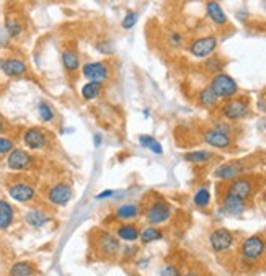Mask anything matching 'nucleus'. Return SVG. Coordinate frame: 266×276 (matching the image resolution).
Returning a JSON list of instances; mask_svg holds the SVG:
<instances>
[{"mask_svg": "<svg viewBox=\"0 0 266 276\" xmlns=\"http://www.w3.org/2000/svg\"><path fill=\"white\" fill-rule=\"evenodd\" d=\"M222 66H224V62H221L219 59H207L206 61V69L211 72V74H221V69H222Z\"/></svg>", "mask_w": 266, "mask_h": 276, "instance_id": "nucleus-32", "label": "nucleus"}, {"mask_svg": "<svg viewBox=\"0 0 266 276\" xmlns=\"http://www.w3.org/2000/svg\"><path fill=\"white\" fill-rule=\"evenodd\" d=\"M185 276H198V275L196 273H186Z\"/></svg>", "mask_w": 266, "mask_h": 276, "instance_id": "nucleus-44", "label": "nucleus"}, {"mask_svg": "<svg viewBox=\"0 0 266 276\" xmlns=\"http://www.w3.org/2000/svg\"><path fill=\"white\" fill-rule=\"evenodd\" d=\"M101 144V136L100 134H95V147H98Z\"/></svg>", "mask_w": 266, "mask_h": 276, "instance_id": "nucleus-42", "label": "nucleus"}, {"mask_svg": "<svg viewBox=\"0 0 266 276\" xmlns=\"http://www.w3.org/2000/svg\"><path fill=\"white\" fill-rule=\"evenodd\" d=\"M198 100H200V103L202 106H207V108H212V106L217 105V101L219 98L214 95V92H212L209 87H206V89H202L200 92V95H198Z\"/></svg>", "mask_w": 266, "mask_h": 276, "instance_id": "nucleus-25", "label": "nucleus"}, {"mask_svg": "<svg viewBox=\"0 0 266 276\" xmlns=\"http://www.w3.org/2000/svg\"><path fill=\"white\" fill-rule=\"evenodd\" d=\"M100 92H101V84H98V82H87L82 87V96L85 100H95L100 95Z\"/></svg>", "mask_w": 266, "mask_h": 276, "instance_id": "nucleus-26", "label": "nucleus"}, {"mask_svg": "<svg viewBox=\"0 0 266 276\" xmlns=\"http://www.w3.org/2000/svg\"><path fill=\"white\" fill-rule=\"evenodd\" d=\"M209 242H211V247L216 252H227L229 249H232V245H234V235H232L230 230L222 229L221 227V229L212 230Z\"/></svg>", "mask_w": 266, "mask_h": 276, "instance_id": "nucleus-9", "label": "nucleus"}, {"mask_svg": "<svg viewBox=\"0 0 266 276\" xmlns=\"http://www.w3.org/2000/svg\"><path fill=\"white\" fill-rule=\"evenodd\" d=\"M5 31L8 38H17L22 33V25L17 20H13V18H8L5 23Z\"/></svg>", "mask_w": 266, "mask_h": 276, "instance_id": "nucleus-30", "label": "nucleus"}, {"mask_svg": "<svg viewBox=\"0 0 266 276\" xmlns=\"http://www.w3.org/2000/svg\"><path fill=\"white\" fill-rule=\"evenodd\" d=\"M8 195L18 203H28L36 196V191L35 188L26 185V183H15L8 188Z\"/></svg>", "mask_w": 266, "mask_h": 276, "instance_id": "nucleus-13", "label": "nucleus"}, {"mask_svg": "<svg viewBox=\"0 0 266 276\" xmlns=\"http://www.w3.org/2000/svg\"><path fill=\"white\" fill-rule=\"evenodd\" d=\"M258 108H260V111L266 113V93H263V95L260 96V100H258Z\"/></svg>", "mask_w": 266, "mask_h": 276, "instance_id": "nucleus-38", "label": "nucleus"}, {"mask_svg": "<svg viewBox=\"0 0 266 276\" xmlns=\"http://www.w3.org/2000/svg\"><path fill=\"white\" fill-rule=\"evenodd\" d=\"M2 70L7 77H18L26 72V64L17 57H8L2 62Z\"/></svg>", "mask_w": 266, "mask_h": 276, "instance_id": "nucleus-16", "label": "nucleus"}, {"mask_svg": "<svg viewBox=\"0 0 266 276\" xmlns=\"http://www.w3.org/2000/svg\"><path fill=\"white\" fill-rule=\"evenodd\" d=\"M202 139H204L206 144H209L211 147H216V149H225V147H229L232 142L229 134L219 133V131H216V129L206 131L204 136H202Z\"/></svg>", "mask_w": 266, "mask_h": 276, "instance_id": "nucleus-14", "label": "nucleus"}, {"mask_svg": "<svg viewBox=\"0 0 266 276\" xmlns=\"http://www.w3.org/2000/svg\"><path fill=\"white\" fill-rule=\"evenodd\" d=\"M154 141H155V139H154L152 136H147V134L139 136V142H141V146L146 147V149H149V146H151Z\"/></svg>", "mask_w": 266, "mask_h": 276, "instance_id": "nucleus-36", "label": "nucleus"}, {"mask_svg": "<svg viewBox=\"0 0 266 276\" xmlns=\"http://www.w3.org/2000/svg\"><path fill=\"white\" fill-rule=\"evenodd\" d=\"M251 193H253V182L246 177H239L229 183V188H227L225 195L240 198V200L245 201L251 196Z\"/></svg>", "mask_w": 266, "mask_h": 276, "instance_id": "nucleus-5", "label": "nucleus"}, {"mask_svg": "<svg viewBox=\"0 0 266 276\" xmlns=\"http://www.w3.org/2000/svg\"><path fill=\"white\" fill-rule=\"evenodd\" d=\"M209 89L214 92L217 98H232L239 92V85L229 74L221 72V74H216L212 77Z\"/></svg>", "mask_w": 266, "mask_h": 276, "instance_id": "nucleus-1", "label": "nucleus"}, {"mask_svg": "<svg viewBox=\"0 0 266 276\" xmlns=\"http://www.w3.org/2000/svg\"><path fill=\"white\" fill-rule=\"evenodd\" d=\"M221 113L225 119H230V121L244 119L250 115V105H248V101L244 98H230L222 106Z\"/></svg>", "mask_w": 266, "mask_h": 276, "instance_id": "nucleus-2", "label": "nucleus"}, {"mask_svg": "<svg viewBox=\"0 0 266 276\" xmlns=\"http://www.w3.org/2000/svg\"><path fill=\"white\" fill-rule=\"evenodd\" d=\"M263 200H265V203H266V191L263 193Z\"/></svg>", "mask_w": 266, "mask_h": 276, "instance_id": "nucleus-45", "label": "nucleus"}, {"mask_svg": "<svg viewBox=\"0 0 266 276\" xmlns=\"http://www.w3.org/2000/svg\"><path fill=\"white\" fill-rule=\"evenodd\" d=\"M137 20H139L137 12H129L128 15L124 17V20H123V28H126V30H129V28H133L134 25H136Z\"/></svg>", "mask_w": 266, "mask_h": 276, "instance_id": "nucleus-33", "label": "nucleus"}, {"mask_svg": "<svg viewBox=\"0 0 266 276\" xmlns=\"http://www.w3.org/2000/svg\"><path fill=\"white\" fill-rule=\"evenodd\" d=\"M35 266L30 261H18L10 268V276H33Z\"/></svg>", "mask_w": 266, "mask_h": 276, "instance_id": "nucleus-23", "label": "nucleus"}, {"mask_svg": "<svg viewBox=\"0 0 266 276\" xmlns=\"http://www.w3.org/2000/svg\"><path fill=\"white\" fill-rule=\"evenodd\" d=\"M114 191L113 190H105L103 193H100V195H96V200H105V198H110L113 196Z\"/></svg>", "mask_w": 266, "mask_h": 276, "instance_id": "nucleus-39", "label": "nucleus"}, {"mask_svg": "<svg viewBox=\"0 0 266 276\" xmlns=\"http://www.w3.org/2000/svg\"><path fill=\"white\" fill-rule=\"evenodd\" d=\"M25 221H26L28 226L40 229V227L46 226L47 222H49V217H47L46 212H43L40 209H31V211H28L25 214Z\"/></svg>", "mask_w": 266, "mask_h": 276, "instance_id": "nucleus-19", "label": "nucleus"}, {"mask_svg": "<svg viewBox=\"0 0 266 276\" xmlns=\"http://www.w3.org/2000/svg\"><path fill=\"white\" fill-rule=\"evenodd\" d=\"M139 237H141L142 244H151V242L160 240L163 235H162V230H158L157 227H146V229L139 234Z\"/></svg>", "mask_w": 266, "mask_h": 276, "instance_id": "nucleus-28", "label": "nucleus"}, {"mask_svg": "<svg viewBox=\"0 0 266 276\" xmlns=\"http://www.w3.org/2000/svg\"><path fill=\"white\" fill-rule=\"evenodd\" d=\"M170 40L173 41V45H175V46H180L181 41H183V38L180 35H177V33H173V35L170 36Z\"/></svg>", "mask_w": 266, "mask_h": 276, "instance_id": "nucleus-40", "label": "nucleus"}, {"mask_svg": "<svg viewBox=\"0 0 266 276\" xmlns=\"http://www.w3.org/2000/svg\"><path fill=\"white\" fill-rule=\"evenodd\" d=\"M222 207H224V211L227 214L240 216V214H244V211H245V201L240 200V198L225 195L224 200H222Z\"/></svg>", "mask_w": 266, "mask_h": 276, "instance_id": "nucleus-17", "label": "nucleus"}, {"mask_svg": "<svg viewBox=\"0 0 266 276\" xmlns=\"http://www.w3.org/2000/svg\"><path fill=\"white\" fill-rule=\"evenodd\" d=\"M244 170L245 168L240 163H225V165L216 168L214 177L219 178V180H235L244 173Z\"/></svg>", "mask_w": 266, "mask_h": 276, "instance_id": "nucleus-15", "label": "nucleus"}, {"mask_svg": "<svg viewBox=\"0 0 266 276\" xmlns=\"http://www.w3.org/2000/svg\"><path fill=\"white\" fill-rule=\"evenodd\" d=\"M149 151H152V154H155V156H160V154L163 152V149L160 146V142L158 141H154L151 146H149Z\"/></svg>", "mask_w": 266, "mask_h": 276, "instance_id": "nucleus-37", "label": "nucleus"}, {"mask_svg": "<svg viewBox=\"0 0 266 276\" xmlns=\"http://www.w3.org/2000/svg\"><path fill=\"white\" fill-rule=\"evenodd\" d=\"M23 142H25V146L28 149H31V151H38V149H43L46 146L47 138L41 129L30 128L28 131H25V134H23Z\"/></svg>", "mask_w": 266, "mask_h": 276, "instance_id": "nucleus-12", "label": "nucleus"}, {"mask_svg": "<svg viewBox=\"0 0 266 276\" xmlns=\"http://www.w3.org/2000/svg\"><path fill=\"white\" fill-rule=\"evenodd\" d=\"M62 64H64V67L69 72H74L79 69L80 66V59H79V54H77L75 51H70L67 49L62 52Z\"/></svg>", "mask_w": 266, "mask_h": 276, "instance_id": "nucleus-22", "label": "nucleus"}, {"mask_svg": "<svg viewBox=\"0 0 266 276\" xmlns=\"http://www.w3.org/2000/svg\"><path fill=\"white\" fill-rule=\"evenodd\" d=\"M266 250V242L263 237L260 235H251L248 239L244 240L242 244V255L246 260H258Z\"/></svg>", "mask_w": 266, "mask_h": 276, "instance_id": "nucleus-4", "label": "nucleus"}, {"mask_svg": "<svg viewBox=\"0 0 266 276\" xmlns=\"http://www.w3.org/2000/svg\"><path fill=\"white\" fill-rule=\"evenodd\" d=\"M82 74H84L85 79H89L90 82L103 84V82L110 77V69L105 62H89V64L84 66Z\"/></svg>", "mask_w": 266, "mask_h": 276, "instance_id": "nucleus-8", "label": "nucleus"}, {"mask_svg": "<svg viewBox=\"0 0 266 276\" xmlns=\"http://www.w3.org/2000/svg\"><path fill=\"white\" fill-rule=\"evenodd\" d=\"M193 201H195L196 206L206 207L207 205H209V201H211V191H209V188H207V186L198 188L196 193H195V196H193Z\"/></svg>", "mask_w": 266, "mask_h": 276, "instance_id": "nucleus-27", "label": "nucleus"}, {"mask_svg": "<svg viewBox=\"0 0 266 276\" xmlns=\"http://www.w3.org/2000/svg\"><path fill=\"white\" fill-rule=\"evenodd\" d=\"M139 234H141V232H139V229L134 224H123L116 229V235L126 242H133L139 239Z\"/></svg>", "mask_w": 266, "mask_h": 276, "instance_id": "nucleus-21", "label": "nucleus"}, {"mask_svg": "<svg viewBox=\"0 0 266 276\" xmlns=\"http://www.w3.org/2000/svg\"><path fill=\"white\" fill-rule=\"evenodd\" d=\"M8 40V35H7V31H3L2 28H0V46H3L7 43Z\"/></svg>", "mask_w": 266, "mask_h": 276, "instance_id": "nucleus-41", "label": "nucleus"}, {"mask_svg": "<svg viewBox=\"0 0 266 276\" xmlns=\"http://www.w3.org/2000/svg\"><path fill=\"white\" fill-rule=\"evenodd\" d=\"M217 47V38L216 36H204L198 38L191 43L190 52L195 57H207L216 51Z\"/></svg>", "mask_w": 266, "mask_h": 276, "instance_id": "nucleus-7", "label": "nucleus"}, {"mask_svg": "<svg viewBox=\"0 0 266 276\" xmlns=\"http://www.w3.org/2000/svg\"><path fill=\"white\" fill-rule=\"evenodd\" d=\"M2 62H3V61H0V69H2Z\"/></svg>", "mask_w": 266, "mask_h": 276, "instance_id": "nucleus-46", "label": "nucleus"}, {"mask_svg": "<svg viewBox=\"0 0 266 276\" xmlns=\"http://www.w3.org/2000/svg\"><path fill=\"white\" fill-rule=\"evenodd\" d=\"M139 214V207L136 205H123L119 206L118 209H116V217L121 221H128V219H133V217H136Z\"/></svg>", "mask_w": 266, "mask_h": 276, "instance_id": "nucleus-24", "label": "nucleus"}, {"mask_svg": "<svg viewBox=\"0 0 266 276\" xmlns=\"http://www.w3.org/2000/svg\"><path fill=\"white\" fill-rule=\"evenodd\" d=\"M206 12H207V17H209L216 25H219V26L227 25V15H225V12L222 10L221 3L207 2L206 3Z\"/></svg>", "mask_w": 266, "mask_h": 276, "instance_id": "nucleus-18", "label": "nucleus"}, {"mask_svg": "<svg viewBox=\"0 0 266 276\" xmlns=\"http://www.w3.org/2000/svg\"><path fill=\"white\" fill-rule=\"evenodd\" d=\"M3 129H5V124H3V119H2V116H0V134L3 133Z\"/></svg>", "mask_w": 266, "mask_h": 276, "instance_id": "nucleus-43", "label": "nucleus"}, {"mask_svg": "<svg viewBox=\"0 0 266 276\" xmlns=\"http://www.w3.org/2000/svg\"><path fill=\"white\" fill-rule=\"evenodd\" d=\"M185 159L191 163H204L212 159V152L209 151H193L185 154Z\"/></svg>", "mask_w": 266, "mask_h": 276, "instance_id": "nucleus-29", "label": "nucleus"}, {"mask_svg": "<svg viewBox=\"0 0 266 276\" xmlns=\"http://www.w3.org/2000/svg\"><path fill=\"white\" fill-rule=\"evenodd\" d=\"M13 151V141L8 138H2L0 136V154H7Z\"/></svg>", "mask_w": 266, "mask_h": 276, "instance_id": "nucleus-34", "label": "nucleus"}, {"mask_svg": "<svg viewBox=\"0 0 266 276\" xmlns=\"http://www.w3.org/2000/svg\"><path fill=\"white\" fill-rule=\"evenodd\" d=\"M170 214H172V207L168 203L155 201V203H152L151 207L147 209V221L151 222L152 226H158L170 219Z\"/></svg>", "mask_w": 266, "mask_h": 276, "instance_id": "nucleus-6", "label": "nucleus"}, {"mask_svg": "<svg viewBox=\"0 0 266 276\" xmlns=\"http://www.w3.org/2000/svg\"><path fill=\"white\" fill-rule=\"evenodd\" d=\"M13 222V207L7 201L0 200V229H8Z\"/></svg>", "mask_w": 266, "mask_h": 276, "instance_id": "nucleus-20", "label": "nucleus"}, {"mask_svg": "<svg viewBox=\"0 0 266 276\" xmlns=\"http://www.w3.org/2000/svg\"><path fill=\"white\" fill-rule=\"evenodd\" d=\"M38 113H40V118L43 121H46V123H49V121L54 119V111H52V108L47 103H40V106H38Z\"/></svg>", "mask_w": 266, "mask_h": 276, "instance_id": "nucleus-31", "label": "nucleus"}, {"mask_svg": "<svg viewBox=\"0 0 266 276\" xmlns=\"http://www.w3.org/2000/svg\"><path fill=\"white\" fill-rule=\"evenodd\" d=\"M160 276H181V275H180V270H178L175 265H165V266H162Z\"/></svg>", "mask_w": 266, "mask_h": 276, "instance_id": "nucleus-35", "label": "nucleus"}, {"mask_svg": "<svg viewBox=\"0 0 266 276\" xmlns=\"http://www.w3.org/2000/svg\"><path fill=\"white\" fill-rule=\"evenodd\" d=\"M96 245H98L100 253L103 256H106V258H114L121 250V244H119L118 237L110 234V232H105V230L100 232L98 240H96Z\"/></svg>", "mask_w": 266, "mask_h": 276, "instance_id": "nucleus-3", "label": "nucleus"}, {"mask_svg": "<svg viewBox=\"0 0 266 276\" xmlns=\"http://www.w3.org/2000/svg\"><path fill=\"white\" fill-rule=\"evenodd\" d=\"M47 198H49L52 205L64 206L72 200V188L69 185H66V183H57V185H54L49 190Z\"/></svg>", "mask_w": 266, "mask_h": 276, "instance_id": "nucleus-11", "label": "nucleus"}, {"mask_svg": "<svg viewBox=\"0 0 266 276\" xmlns=\"http://www.w3.org/2000/svg\"><path fill=\"white\" fill-rule=\"evenodd\" d=\"M31 162V156L23 149H13L7 159V165L10 170H26V168H30Z\"/></svg>", "mask_w": 266, "mask_h": 276, "instance_id": "nucleus-10", "label": "nucleus"}]
</instances>
